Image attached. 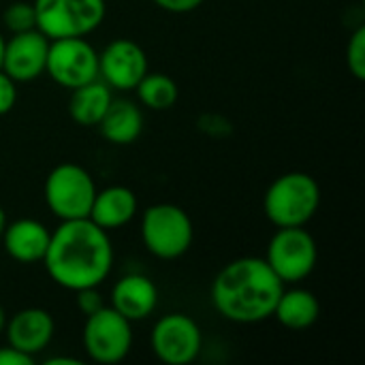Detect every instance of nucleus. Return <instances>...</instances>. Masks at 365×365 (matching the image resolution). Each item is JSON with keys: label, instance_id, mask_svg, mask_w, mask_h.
Returning a JSON list of instances; mask_svg holds the SVG:
<instances>
[{"label": "nucleus", "instance_id": "1", "mask_svg": "<svg viewBox=\"0 0 365 365\" xmlns=\"http://www.w3.org/2000/svg\"><path fill=\"white\" fill-rule=\"evenodd\" d=\"M115 252L109 231L90 218L62 220L51 231L43 265L53 284L64 291L101 287L113 269Z\"/></svg>", "mask_w": 365, "mask_h": 365}, {"label": "nucleus", "instance_id": "2", "mask_svg": "<svg viewBox=\"0 0 365 365\" xmlns=\"http://www.w3.org/2000/svg\"><path fill=\"white\" fill-rule=\"evenodd\" d=\"M284 287L265 259L240 257L216 274L210 299L225 321L255 325L272 319Z\"/></svg>", "mask_w": 365, "mask_h": 365}, {"label": "nucleus", "instance_id": "3", "mask_svg": "<svg viewBox=\"0 0 365 365\" xmlns=\"http://www.w3.org/2000/svg\"><path fill=\"white\" fill-rule=\"evenodd\" d=\"M321 207V186L304 171L278 175L263 195V212L276 227H306Z\"/></svg>", "mask_w": 365, "mask_h": 365}, {"label": "nucleus", "instance_id": "4", "mask_svg": "<svg viewBox=\"0 0 365 365\" xmlns=\"http://www.w3.org/2000/svg\"><path fill=\"white\" fill-rule=\"evenodd\" d=\"M139 233L145 250L160 261L184 257L195 240V227L188 212L175 203H154L145 207Z\"/></svg>", "mask_w": 365, "mask_h": 365}, {"label": "nucleus", "instance_id": "5", "mask_svg": "<svg viewBox=\"0 0 365 365\" xmlns=\"http://www.w3.org/2000/svg\"><path fill=\"white\" fill-rule=\"evenodd\" d=\"M96 190V182L86 167L77 163H60L45 178L43 199L51 216L60 222L77 220L88 218Z\"/></svg>", "mask_w": 365, "mask_h": 365}, {"label": "nucleus", "instance_id": "6", "mask_svg": "<svg viewBox=\"0 0 365 365\" xmlns=\"http://www.w3.org/2000/svg\"><path fill=\"white\" fill-rule=\"evenodd\" d=\"M36 30L49 41L88 36L101 28L107 15L105 0H32Z\"/></svg>", "mask_w": 365, "mask_h": 365}, {"label": "nucleus", "instance_id": "7", "mask_svg": "<svg viewBox=\"0 0 365 365\" xmlns=\"http://www.w3.org/2000/svg\"><path fill=\"white\" fill-rule=\"evenodd\" d=\"M265 261L284 284H299L317 269V240L306 227H282L272 235Z\"/></svg>", "mask_w": 365, "mask_h": 365}, {"label": "nucleus", "instance_id": "8", "mask_svg": "<svg viewBox=\"0 0 365 365\" xmlns=\"http://www.w3.org/2000/svg\"><path fill=\"white\" fill-rule=\"evenodd\" d=\"M133 340V323L118 314L111 306L86 317L81 346L90 361L101 365L120 364L128 357Z\"/></svg>", "mask_w": 365, "mask_h": 365}, {"label": "nucleus", "instance_id": "9", "mask_svg": "<svg viewBox=\"0 0 365 365\" xmlns=\"http://www.w3.org/2000/svg\"><path fill=\"white\" fill-rule=\"evenodd\" d=\"M150 349L165 365H190L203 351V334L199 323L184 312L160 317L150 331Z\"/></svg>", "mask_w": 365, "mask_h": 365}, {"label": "nucleus", "instance_id": "10", "mask_svg": "<svg viewBox=\"0 0 365 365\" xmlns=\"http://www.w3.org/2000/svg\"><path fill=\"white\" fill-rule=\"evenodd\" d=\"M45 75L66 90L98 79V51L88 36L49 41Z\"/></svg>", "mask_w": 365, "mask_h": 365}, {"label": "nucleus", "instance_id": "11", "mask_svg": "<svg viewBox=\"0 0 365 365\" xmlns=\"http://www.w3.org/2000/svg\"><path fill=\"white\" fill-rule=\"evenodd\" d=\"M148 71V53L133 38H113L103 51H98V79L111 90H135Z\"/></svg>", "mask_w": 365, "mask_h": 365}, {"label": "nucleus", "instance_id": "12", "mask_svg": "<svg viewBox=\"0 0 365 365\" xmlns=\"http://www.w3.org/2000/svg\"><path fill=\"white\" fill-rule=\"evenodd\" d=\"M49 38L34 30L17 32L4 38L2 62L0 68L15 81V83H30L45 75Z\"/></svg>", "mask_w": 365, "mask_h": 365}, {"label": "nucleus", "instance_id": "13", "mask_svg": "<svg viewBox=\"0 0 365 365\" xmlns=\"http://www.w3.org/2000/svg\"><path fill=\"white\" fill-rule=\"evenodd\" d=\"M2 334H6L9 346L36 359L43 351H47V346L53 340L56 321L49 310L30 306L11 314V319H6Z\"/></svg>", "mask_w": 365, "mask_h": 365}, {"label": "nucleus", "instance_id": "14", "mask_svg": "<svg viewBox=\"0 0 365 365\" xmlns=\"http://www.w3.org/2000/svg\"><path fill=\"white\" fill-rule=\"evenodd\" d=\"M109 306L130 323L145 321L158 306V287L143 274H126L113 284Z\"/></svg>", "mask_w": 365, "mask_h": 365}, {"label": "nucleus", "instance_id": "15", "mask_svg": "<svg viewBox=\"0 0 365 365\" xmlns=\"http://www.w3.org/2000/svg\"><path fill=\"white\" fill-rule=\"evenodd\" d=\"M51 231L36 218H17L6 222L2 231V246L4 252L21 265L43 263V257L49 246Z\"/></svg>", "mask_w": 365, "mask_h": 365}, {"label": "nucleus", "instance_id": "16", "mask_svg": "<svg viewBox=\"0 0 365 365\" xmlns=\"http://www.w3.org/2000/svg\"><path fill=\"white\" fill-rule=\"evenodd\" d=\"M139 212L137 195L122 184L105 186L96 190L88 218L105 231H115L133 222Z\"/></svg>", "mask_w": 365, "mask_h": 365}, {"label": "nucleus", "instance_id": "17", "mask_svg": "<svg viewBox=\"0 0 365 365\" xmlns=\"http://www.w3.org/2000/svg\"><path fill=\"white\" fill-rule=\"evenodd\" d=\"M105 141L113 145H130L143 133L141 105L130 98H113L96 126Z\"/></svg>", "mask_w": 365, "mask_h": 365}, {"label": "nucleus", "instance_id": "18", "mask_svg": "<svg viewBox=\"0 0 365 365\" xmlns=\"http://www.w3.org/2000/svg\"><path fill=\"white\" fill-rule=\"evenodd\" d=\"M272 317L289 331H306L319 321L321 304L312 291L291 284V289H282Z\"/></svg>", "mask_w": 365, "mask_h": 365}, {"label": "nucleus", "instance_id": "19", "mask_svg": "<svg viewBox=\"0 0 365 365\" xmlns=\"http://www.w3.org/2000/svg\"><path fill=\"white\" fill-rule=\"evenodd\" d=\"M111 92L113 90L101 79H92L83 86L73 88L68 96V115L79 126H86V128L98 126L107 107L113 101Z\"/></svg>", "mask_w": 365, "mask_h": 365}, {"label": "nucleus", "instance_id": "20", "mask_svg": "<svg viewBox=\"0 0 365 365\" xmlns=\"http://www.w3.org/2000/svg\"><path fill=\"white\" fill-rule=\"evenodd\" d=\"M139 105L152 111H167L180 98V88L173 77L167 73H145L135 88Z\"/></svg>", "mask_w": 365, "mask_h": 365}, {"label": "nucleus", "instance_id": "21", "mask_svg": "<svg viewBox=\"0 0 365 365\" xmlns=\"http://www.w3.org/2000/svg\"><path fill=\"white\" fill-rule=\"evenodd\" d=\"M2 26L11 32H26V30H34L36 28V15H34V4L32 2H11L4 13H2Z\"/></svg>", "mask_w": 365, "mask_h": 365}, {"label": "nucleus", "instance_id": "22", "mask_svg": "<svg viewBox=\"0 0 365 365\" xmlns=\"http://www.w3.org/2000/svg\"><path fill=\"white\" fill-rule=\"evenodd\" d=\"M346 66L359 81L365 79V26H357L346 45Z\"/></svg>", "mask_w": 365, "mask_h": 365}, {"label": "nucleus", "instance_id": "23", "mask_svg": "<svg viewBox=\"0 0 365 365\" xmlns=\"http://www.w3.org/2000/svg\"><path fill=\"white\" fill-rule=\"evenodd\" d=\"M75 302H77V310L83 314V317H90L94 312H98L101 308H105V299H103V293L98 291V287H88V289H81V291H75Z\"/></svg>", "mask_w": 365, "mask_h": 365}, {"label": "nucleus", "instance_id": "24", "mask_svg": "<svg viewBox=\"0 0 365 365\" xmlns=\"http://www.w3.org/2000/svg\"><path fill=\"white\" fill-rule=\"evenodd\" d=\"M17 103V83L0 68V115L13 111Z\"/></svg>", "mask_w": 365, "mask_h": 365}, {"label": "nucleus", "instance_id": "25", "mask_svg": "<svg viewBox=\"0 0 365 365\" xmlns=\"http://www.w3.org/2000/svg\"><path fill=\"white\" fill-rule=\"evenodd\" d=\"M158 9L167 11V13H175V15H184L190 13L195 9H199L205 0H152Z\"/></svg>", "mask_w": 365, "mask_h": 365}, {"label": "nucleus", "instance_id": "26", "mask_svg": "<svg viewBox=\"0 0 365 365\" xmlns=\"http://www.w3.org/2000/svg\"><path fill=\"white\" fill-rule=\"evenodd\" d=\"M36 359L24 355L21 351L13 349V346H0V365H32Z\"/></svg>", "mask_w": 365, "mask_h": 365}, {"label": "nucleus", "instance_id": "27", "mask_svg": "<svg viewBox=\"0 0 365 365\" xmlns=\"http://www.w3.org/2000/svg\"><path fill=\"white\" fill-rule=\"evenodd\" d=\"M45 364L47 365H79L81 361L79 359H75V357H49V359H45Z\"/></svg>", "mask_w": 365, "mask_h": 365}, {"label": "nucleus", "instance_id": "28", "mask_svg": "<svg viewBox=\"0 0 365 365\" xmlns=\"http://www.w3.org/2000/svg\"><path fill=\"white\" fill-rule=\"evenodd\" d=\"M6 212L2 210V205H0V237H2V231H4V227H6Z\"/></svg>", "mask_w": 365, "mask_h": 365}, {"label": "nucleus", "instance_id": "29", "mask_svg": "<svg viewBox=\"0 0 365 365\" xmlns=\"http://www.w3.org/2000/svg\"><path fill=\"white\" fill-rule=\"evenodd\" d=\"M4 325H6V312H4V308L0 306V334L4 331Z\"/></svg>", "mask_w": 365, "mask_h": 365}, {"label": "nucleus", "instance_id": "30", "mask_svg": "<svg viewBox=\"0 0 365 365\" xmlns=\"http://www.w3.org/2000/svg\"><path fill=\"white\" fill-rule=\"evenodd\" d=\"M2 49H4V34L0 32V62H2Z\"/></svg>", "mask_w": 365, "mask_h": 365}]
</instances>
